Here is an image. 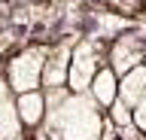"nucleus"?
I'll return each instance as SVG.
<instances>
[{
	"label": "nucleus",
	"mask_w": 146,
	"mask_h": 140,
	"mask_svg": "<svg viewBox=\"0 0 146 140\" xmlns=\"http://www.w3.org/2000/svg\"><path fill=\"white\" fill-rule=\"evenodd\" d=\"M70 55H73V43H58L55 49H49V58L43 67V88H64L67 85Z\"/></svg>",
	"instance_id": "39448f33"
},
{
	"label": "nucleus",
	"mask_w": 146,
	"mask_h": 140,
	"mask_svg": "<svg viewBox=\"0 0 146 140\" xmlns=\"http://www.w3.org/2000/svg\"><path fill=\"white\" fill-rule=\"evenodd\" d=\"M15 107H18V116L27 128H40L49 116V101H46V92L43 88H31V92H18L15 94Z\"/></svg>",
	"instance_id": "423d86ee"
},
{
	"label": "nucleus",
	"mask_w": 146,
	"mask_h": 140,
	"mask_svg": "<svg viewBox=\"0 0 146 140\" xmlns=\"http://www.w3.org/2000/svg\"><path fill=\"white\" fill-rule=\"evenodd\" d=\"M119 140H146V131L137 128L134 122H131V125H122L119 128Z\"/></svg>",
	"instance_id": "9b49d317"
},
{
	"label": "nucleus",
	"mask_w": 146,
	"mask_h": 140,
	"mask_svg": "<svg viewBox=\"0 0 146 140\" xmlns=\"http://www.w3.org/2000/svg\"><path fill=\"white\" fill-rule=\"evenodd\" d=\"M49 140H100L104 107L88 92H70L43 122Z\"/></svg>",
	"instance_id": "f257e3e1"
},
{
	"label": "nucleus",
	"mask_w": 146,
	"mask_h": 140,
	"mask_svg": "<svg viewBox=\"0 0 146 140\" xmlns=\"http://www.w3.org/2000/svg\"><path fill=\"white\" fill-rule=\"evenodd\" d=\"M25 131H27V125L18 116L15 101L12 98L0 101V140H27Z\"/></svg>",
	"instance_id": "1a4fd4ad"
},
{
	"label": "nucleus",
	"mask_w": 146,
	"mask_h": 140,
	"mask_svg": "<svg viewBox=\"0 0 146 140\" xmlns=\"http://www.w3.org/2000/svg\"><path fill=\"white\" fill-rule=\"evenodd\" d=\"M9 94H12V85H9V79H6V73H0V101H6Z\"/></svg>",
	"instance_id": "ddd939ff"
},
{
	"label": "nucleus",
	"mask_w": 146,
	"mask_h": 140,
	"mask_svg": "<svg viewBox=\"0 0 146 140\" xmlns=\"http://www.w3.org/2000/svg\"><path fill=\"white\" fill-rule=\"evenodd\" d=\"M143 61H146V37L137 34V31H131V34H119V37L107 46V64L113 67L119 76L128 73L131 67L143 64Z\"/></svg>",
	"instance_id": "20e7f679"
},
{
	"label": "nucleus",
	"mask_w": 146,
	"mask_h": 140,
	"mask_svg": "<svg viewBox=\"0 0 146 140\" xmlns=\"http://www.w3.org/2000/svg\"><path fill=\"white\" fill-rule=\"evenodd\" d=\"M143 94H146V61H143V64H137V67H131L128 73L119 76V98H122L125 104L134 107Z\"/></svg>",
	"instance_id": "6e6552de"
},
{
	"label": "nucleus",
	"mask_w": 146,
	"mask_h": 140,
	"mask_svg": "<svg viewBox=\"0 0 146 140\" xmlns=\"http://www.w3.org/2000/svg\"><path fill=\"white\" fill-rule=\"evenodd\" d=\"M134 125L146 131V94H143V98H140V101L134 104Z\"/></svg>",
	"instance_id": "f8f14e48"
},
{
	"label": "nucleus",
	"mask_w": 146,
	"mask_h": 140,
	"mask_svg": "<svg viewBox=\"0 0 146 140\" xmlns=\"http://www.w3.org/2000/svg\"><path fill=\"white\" fill-rule=\"evenodd\" d=\"M104 67V49L94 40H79L73 46L70 55V76H67V88L70 92H88L91 79L98 76V70Z\"/></svg>",
	"instance_id": "7ed1b4c3"
},
{
	"label": "nucleus",
	"mask_w": 146,
	"mask_h": 140,
	"mask_svg": "<svg viewBox=\"0 0 146 140\" xmlns=\"http://www.w3.org/2000/svg\"><path fill=\"white\" fill-rule=\"evenodd\" d=\"M46 58H49V49L46 46H27L21 52L6 61V79L12 85V92H31V88H43V67Z\"/></svg>",
	"instance_id": "f03ea898"
},
{
	"label": "nucleus",
	"mask_w": 146,
	"mask_h": 140,
	"mask_svg": "<svg viewBox=\"0 0 146 140\" xmlns=\"http://www.w3.org/2000/svg\"><path fill=\"white\" fill-rule=\"evenodd\" d=\"M110 119L116 122L119 128H122V125H131V122H134V107H131V104H125L122 101V98H119L116 104H113V107H110Z\"/></svg>",
	"instance_id": "9d476101"
},
{
	"label": "nucleus",
	"mask_w": 146,
	"mask_h": 140,
	"mask_svg": "<svg viewBox=\"0 0 146 140\" xmlns=\"http://www.w3.org/2000/svg\"><path fill=\"white\" fill-rule=\"evenodd\" d=\"M88 94L100 104V107H104V110H110V107L119 101V73H116L110 64H104V67L98 70V76L91 79Z\"/></svg>",
	"instance_id": "0eeeda50"
}]
</instances>
